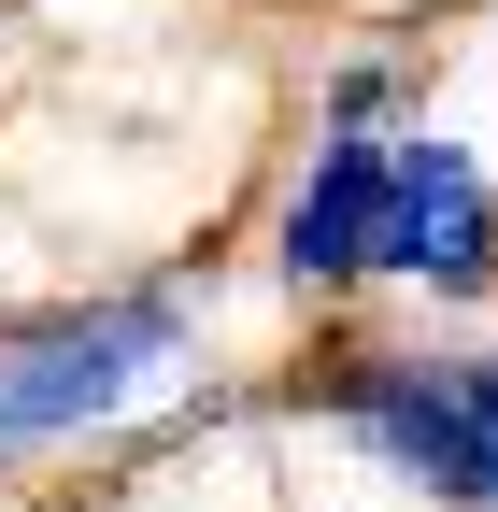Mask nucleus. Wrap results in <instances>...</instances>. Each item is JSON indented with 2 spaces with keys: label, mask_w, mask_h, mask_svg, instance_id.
<instances>
[{
  "label": "nucleus",
  "mask_w": 498,
  "mask_h": 512,
  "mask_svg": "<svg viewBox=\"0 0 498 512\" xmlns=\"http://www.w3.org/2000/svg\"><path fill=\"white\" fill-rule=\"evenodd\" d=\"M185 370H200V313H185L171 285H114V299L0 313V456L100 441V427L185 399Z\"/></svg>",
  "instance_id": "1"
},
{
  "label": "nucleus",
  "mask_w": 498,
  "mask_h": 512,
  "mask_svg": "<svg viewBox=\"0 0 498 512\" xmlns=\"http://www.w3.org/2000/svg\"><path fill=\"white\" fill-rule=\"evenodd\" d=\"M314 399L385 484L442 498V512H498V356H427V342L413 356H342Z\"/></svg>",
  "instance_id": "2"
},
{
  "label": "nucleus",
  "mask_w": 498,
  "mask_h": 512,
  "mask_svg": "<svg viewBox=\"0 0 498 512\" xmlns=\"http://www.w3.org/2000/svg\"><path fill=\"white\" fill-rule=\"evenodd\" d=\"M370 285L484 299L498 285V185L442 128H385V214H370Z\"/></svg>",
  "instance_id": "3"
},
{
  "label": "nucleus",
  "mask_w": 498,
  "mask_h": 512,
  "mask_svg": "<svg viewBox=\"0 0 498 512\" xmlns=\"http://www.w3.org/2000/svg\"><path fill=\"white\" fill-rule=\"evenodd\" d=\"M370 214H385V128H328L299 157L285 214H271V271L299 299H356L370 285Z\"/></svg>",
  "instance_id": "4"
}]
</instances>
